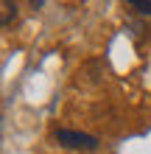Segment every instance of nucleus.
<instances>
[{"instance_id":"1","label":"nucleus","mask_w":151,"mask_h":154,"mask_svg":"<svg viewBox=\"0 0 151 154\" xmlns=\"http://www.w3.org/2000/svg\"><path fill=\"white\" fill-rule=\"evenodd\" d=\"M59 146L65 149H73V151H95L98 149V137L95 134H87V132H76V129H56L53 132Z\"/></svg>"},{"instance_id":"2","label":"nucleus","mask_w":151,"mask_h":154,"mask_svg":"<svg viewBox=\"0 0 151 154\" xmlns=\"http://www.w3.org/2000/svg\"><path fill=\"white\" fill-rule=\"evenodd\" d=\"M129 6L134 8V11H140V14H148V17H151V3H146V0H129Z\"/></svg>"},{"instance_id":"3","label":"nucleus","mask_w":151,"mask_h":154,"mask_svg":"<svg viewBox=\"0 0 151 154\" xmlns=\"http://www.w3.org/2000/svg\"><path fill=\"white\" fill-rule=\"evenodd\" d=\"M11 3H8V0H3V25H8V20H11Z\"/></svg>"}]
</instances>
